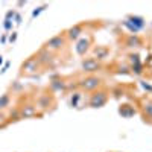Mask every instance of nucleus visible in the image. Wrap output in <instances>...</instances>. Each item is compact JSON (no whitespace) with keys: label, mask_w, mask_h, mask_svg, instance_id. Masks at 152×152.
Returning a JSON list of instances; mask_svg holds the SVG:
<instances>
[{"label":"nucleus","mask_w":152,"mask_h":152,"mask_svg":"<svg viewBox=\"0 0 152 152\" xmlns=\"http://www.w3.org/2000/svg\"><path fill=\"white\" fill-rule=\"evenodd\" d=\"M107 102V96L105 93H97L91 97V105L93 107H100V105H104Z\"/></svg>","instance_id":"obj_1"},{"label":"nucleus","mask_w":152,"mask_h":152,"mask_svg":"<svg viewBox=\"0 0 152 152\" xmlns=\"http://www.w3.org/2000/svg\"><path fill=\"white\" fill-rule=\"evenodd\" d=\"M62 44H64V40L61 37H55L46 44V47L47 49H59V47H62Z\"/></svg>","instance_id":"obj_2"},{"label":"nucleus","mask_w":152,"mask_h":152,"mask_svg":"<svg viewBox=\"0 0 152 152\" xmlns=\"http://www.w3.org/2000/svg\"><path fill=\"white\" fill-rule=\"evenodd\" d=\"M99 85V79L97 78H87L84 82H82V87L87 88V90H93Z\"/></svg>","instance_id":"obj_3"},{"label":"nucleus","mask_w":152,"mask_h":152,"mask_svg":"<svg viewBox=\"0 0 152 152\" xmlns=\"http://www.w3.org/2000/svg\"><path fill=\"white\" fill-rule=\"evenodd\" d=\"M8 104H9V96H8V94H5L2 99H0V110H2V108H5Z\"/></svg>","instance_id":"obj_4"},{"label":"nucleus","mask_w":152,"mask_h":152,"mask_svg":"<svg viewBox=\"0 0 152 152\" xmlns=\"http://www.w3.org/2000/svg\"><path fill=\"white\" fill-rule=\"evenodd\" d=\"M94 64H96L94 61H88V62H84V69H90L88 72H93V70L96 69V67H94Z\"/></svg>","instance_id":"obj_5"},{"label":"nucleus","mask_w":152,"mask_h":152,"mask_svg":"<svg viewBox=\"0 0 152 152\" xmlns=\"http://www.w3.org/2000/svg\"><path fill=\"white\" fill-rule=\"evenodd\" d=\"M78 32H79V28H75V29H70V31H69V37H70V38H76V37L79 35Z\"/></svg>","instance_id":"obj_6"},{"label":"nucleus","mask_w":152,"mask_h":152,"mask_svg":"<svg viewBox=\"0 0 152 152\" xmlns=\"http://www.w3.org/2000/svg\"><path fill=\"white\" fill-rule=\"evenodd\" d=\"M145 111L148 113V116H152V105H148V107H145Z\"/></svg>","instance_id":"obj_7"}]
</instances>
